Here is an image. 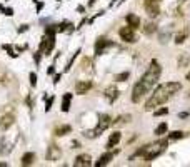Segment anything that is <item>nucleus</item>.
<instances>
[{"label":"nucleus","instance_id":"16","mask_svg":"<svg viewBox=\"0 0 190 167\" xmlns=\"http://www.w3.org/2000/svg\"><path fill=\"white\" fill-rule=\"evenodd\" d=\"M33 162H35V154L33 152H27V154L22 155V160H20L22 165H32Z\"/></svg>","mask_w":190,"mask_h":167},{"label":"nucleus","instance_id":"39","mask_svg":"<svg viewBox=\"0 0 190 167\" xmlns=\"http://www.w3.org/2000/svg\"><path fill=\"white\" fill-rule=\"evenodd\" d=\"M58 2H62V0H58Z\"/></svg>","mask_w":190,"mask_h":167},{"label":"nucleus","instance_id":"36","mask_svg":"<svg viewBox=\"0 0 190 167\" xmlns=\"http://www.w3.org/2000/svg\"><path fill=\"white\" fill-rule=\"evenodd\" d=\"M0 167H7V162H0Z\"/></svg>","mask_w":190,"mask_h":167},{"label":"nucleus","instance_id":"25","mask_svg":"<svg viewBox=\"0 0 190 167\" xmlns=\"http://www.w3.org/2000/svg\"><path fill=\"white\" fill-rule=\"evenodd\" d=\"M167 114H168V109H167V107H162V109H157V110L153 112L155 117H162V115H167Z\"/></svg>","mask_w":190,"mask_h":167},{"label":"nucleus","instance_id":"7","mask_svg":"<svg viewBox=\"0 0 190 167\" xmlns=\"http://www.w3.org/2000/svg\"><path fill=\"white\" fill-rule=\"evenodd\" d=\"M92 89V82L90 80H82V82H77L75 84V92L79 95H84V94H87Z\"/></svg>","mask_w":190,"mask_h":167},{"label":"nucleus","instance_id":"15","mask_svg":"<svg viewBox=\"0 0 190 167\" xmlns=\"http://www.w3.org/2000/svg\"><path fill=\"white\" fill-rule=\"evenodd\" d=\"M120 132H114V134L110 135V139H109V142H107V149H114V147L120 142Z\"/></svg>","mask_w":190,"mask_h":167},{"label":"nucleus","instance_id":"34","mask_svg":"<svg viewBox=\"0 0 190 167\" xmlns=\"http://www.w3.org/2000/svg\"><path fill=\"white\" fill-rule=\"evenodd\" d=\"M60 77H62V73H57V75L53 77V84H58V80H60Z\"/></svg>","mask_w":190,"mask_h":167},{"label":"nucleus","instance_id":"29","mask_svg":"<svg viewBox=\"0 0 190 167\" xmlns=\"http://www.w3.org/2000/svg\"><path fill=\"white\" fill-rule=\"evenodd\" d=\"M0 10L5 13V15H8V17H12V15H13V8H3L2 5H0Z\"/></svg>","mask_w":190,"mask_h":167},{"label":"nucleus","instance_id":"3","mask_svg":"<svg viewBox=\"0 0 190 167\" xmlns=\"http://www.w3.org/2000/svg\"><path fill=\"white\" fill-rule=\"evenodd\" d=\"M112 122H114V120L110 119V115H107V114L100 115V119H99V124H97V127H95L94 130H90V132L87 130L84 135H85V137H90V139H94V137H99V135H100L105 129H109V127L112 125Z\"/></svg>","mask_w":190,"mask_h":167},{"label":"nucleus","instance_id":"10","mask_svg":"<svg viewBox=\"0 0 190 167\" xmlns=\"http://www.w3.org/2000/svg\"><path fill=\"white\" fill-rule=\"evenodd\" d=\"M92 157L89 154H82L79 157H75V160H74V165L75 167H85V165H90L92 164Z\"/></svg>","mask_w":190,"mask_h":167},{"label":"nucleus","instance_id":"30","mask_svg":"<svg viewBox=\"0 0 190 167\" xmlns=\"http://www.w3.org/2000/svg\"><path fill=\"white\" fill-rule=\"evenodd\" d=\"M52 104H53V97H50V99H47V102H45V112H48L52 109Z\"/></svg>","mask_w":190,"mask_h":167},{"label":"nucleus","instance_id":"38","mask_svg":"<svg viewBox=\"0 0 190 167\" xmlns=\"http://www.w3.org/2000/svg\"><path fill=\"white\" fill-rule=\"evenodd\" d=\"M155 2H160V0H155Z\"/></svg>","mask_w":190,"mask_h":167},{"label":"nucleus","instance_id":"35","mask_svg":"<svg viewBox=\"0 0 190 167\" xmlns=\"http://www.w3.org/2000/svg\"><path fill=\"white\" fill-rule=\"evenodd\" d=\"M27 28H28V25H20V28H18V32H20V33H22V32H25V30H27Z\"/></svg>","mask_w":190,"mask_h":167},{"label":"nucleus","instance_id":"5","mask_svg":"<svg viewBox=\"0 0 190 167\" xmlns=\"http://www.w3.org/2000/svg\"><path fill=\"white\" fill-rule=\"evenodd\" d=\"M144 8H145V12H147V15L152 17V18L158 17V13H160V7H158V3L155 2V0H145Z\"/></svg>","mask_w":190,"mask_h":167},{"label":"nucleus","instance_id":"33","mask_svg":"<svg viewBox=\"0 0 190 167\" xmlns=\"http://www.w3.org/2000/svg\"><path fill=\"white\" fill-rule=\"evenodd\" d=\"M53 72H55V68H53V65L47 68V75H53Z\"/></svg>","mask_w":190,"mask_h":167},{"label":"nucleus","instance_id":"23","mask_svg":"<svg viewBox=\"0 0 190 167\" xmlns=\"http://www.w3.org/2000/svg\"><path fill=\"white\" fill-rule=\"evenodd\" d=\"M155 32V25L152 22H149V23H145V27H144V33L145 35H152V33Z\"/></svg>","mask_w":190,"mask_h":167},{"label":"nucleus","instance_id":"28","mask_svg":"<svg viewBox=\"0 0 190 167\" xmlns=\"http://www.w3.org/2000/svg\"><path fill=\"white\" fill-rule=\"evenodd\" d=\"M55 32H57L55 25H50V27H47V28H45V33H47V35H55Z\"/></svg>","mask_w":190,"mask_h":167},{"label":"nucleus","instance_id":"27","mask_svg":"<svg viewBox=\"0 0 190 167\" xmlns=\"http://www.w3.org/2000/svg\"><path fill=\"white\" fill-rule=\"evenodd\" d=\"M3 48H5V50H7L8 53H10V57H13V58H17V53L13 52V48H12V45H7V43H5V45H3Z\"/></svg>","mask_w":190,"mask_h":167},{"label":"nucleus","instance_id":"8","mask_svg":"<svg viewBox=\"0 0 190 167\" xmlns=\"http://www.w3.org/2000/svg\"><path fill=\"white\" fill-rule=\"evenodd\" d=\"M60 155H62V150H60V147H57V145H50L48 147V150H47V160H58L60 159Z\"/></svg>","mask_w":190,"mask_h":167},{"label":"nucleus","instance_id":"26","mask_svg":"<svg viewBox=\"0 0 190 167\" xmlns=\"http://www.w3.org/2000/svg\"><path fill=\"white\" fill-rule=\"evenodd\" d=\"M67 27H70V23L69 22H63V23H60V25H57V32H65Z\"/></svg>","mask_w":190,"mask_h":167},{"label":"nucleus","instance_id":"6","mask_svg":"<svg viewBox=\"0 0 190 167\" xmlns=\"http://www.w3.org/2000/svg\"><path fill=\"white\" fill-rule=\"evenodd\" d=\"M117 152H119V150H115V152H114L112 149H109V152H107V154H104V155H100V157H99V160L95 162V165H97V167H100V165H107V164H109V162L115 157Z\"/></svg>","mask_w":190,"mask_h":167},{"label":"nucleus","instance_id":"13","mask_svg":"<svg viewBox=\"0 0 190 167\" xmlns=\"http://www.w3.org/2000/svg\"><path fill=\"white\" fill-rule=\"evenodd\" d=\"M105 97H107V100H109L110 104H114V102L119 99V89H115L114 85H110L109 89L105 90Z\"/></svg>","mask_w":190,"mask_h":167},{"label":"nucleus","instance_id":"14","mask_svg":"<svg viewBox=\"0 0 190 167\" xmlns=\"http://www.w3.org/2000/svg\"><path fill=\"white\" fill-rule=\"evenodd\" d=\"M125 20H127V25H130L132 28L140 27V18H139V15H135V13H129V15L125 17Z\"/></svg>","mask_w":190,"mask_h":167},{"label":"nucleus","instance_id":"11","mask_svg":"<svg viewBox=\"0 0 190 167\" xmlns=\"http://www.w3.org/2000/svg\"><path fill=\"white\" fill-rule=\"evenodd\" d=\"M112 45V42H109V40H105V38H99L97 40V43H95V55H102V52L105 50V47H110Z\"/></svg>","mask_w":190,"mask_h":167},{"label":"nucleus","instance_id":"21","mask_svg":"<svg viewBox=\"0 0 190 167\" xmlns=\"http://www.w3.org/2000/svg\"><path fill=\"white\" fill-rule=\"evenodd\" d=\"M165 132H167V124H165V122H162V124H158L157 125V129H155V135H163Z\"/></svg>","mask_w":190,"mask_h":167},{"label":"nucleus","instance_id":"2","mask_svg":"<svg viewBox=\"0 0 190 167\" xmlns=\"http://www.w3.org/2000/svg\"><path fill=\"white\" fill-rule=\"evenodd\" d=\"M178 90H182V84L180 82H167V84L158 85L153 94L150 95V99L145 102V110H153L155 107L165 104V102L168 99H172Z\"/></svg>","mask_w":190,"mask_h":167},{"label":"nucleus","instance_id":"12","mask_svg":"<svg viewBox=\"0 0 190 167\" xmlns=\"http://www.w3.org/2000/svg\"><path fill=\"white\" fill-rule=\"evenodd\" d=\"M55 47V35H47L45 37V47H43V53L45 55H50V52Z\"/></svg>","mask_w":190,"mask_h":167},{"label":"nucleus","instance_id":"31","mask_svg":"<svg viewBox=\"0 0 190 167\" xmlns=\"http://www.w3.org/2000/svg\"><path fill=\"white\" fill-rule=\"evenodd\" d=\"M30 85H32V87L37 85V75H35L33 72H30Z\"/></svg>","mask_w":190,"mask_h":167},{"label":"nucleus","instance_id":"32","mask_svg":"<svg viewBox=\"0 0 190 167\" xmlns=\"http://www.w3.org/2000/svg\"><path fill=\"white\" fill-rule=\"evenodd\" d=\"M40 53H42V52L38 50V52L35 53V55H33V58H35V63H40Z\"/></svg>","mask_w":190,"mask_h":167},{"label":"nucleus","instance_id":"18","mask_svg":"<svg viewBox=\"0 0 190 167\" xmlns=\"http://www.w3.org/2000/svg\"><path fill=\"white\" fill-rule=\"evenodd\" d=\"M188 37V28H185L183 32H180L177 37H175V43H177V45H180V43H183L185 42V38Z\"/></svg>","mask_w":190,"mask_h":167},{"label":"nucleus","instance_id":"37","mask_svg":"<svg viewBox=\"0 0 190 167\" xmlns=\"http://www.w3.org/2000/svg\"><path fill=\"white\" fill-rule=\"evenodd\" d=\"M187 80H188V82H190V72H188V73H187Z\"/></svg>","mask_w":190,"mask_h":167},{"label":"nucleus","instance_id":"4","mask_svg":"<svg viewBox=\"0 0 190 167\" xmlns=\"http://www.w3.org/2000/svg\"><path fill=\"white\" fill-rule=\"evenodd\" d=\"M135 28H132L130 25H127V27H122L120 30H119V35L120 38L124 42H129V43H134V42H137V37H135Z\"/></svg>","mask_w":190,"mask_h":167},{"label":"nucleus","instance_id":"19","mask_svg":"<svg viewBox=\"0 0 190 167\" xmlns=\"http://www.w3.org/2000/svg\"><path fill=\"white\" fill-rule=\"evenodd\" d=\"M183 137H185L183 132L175 130V132H172V134H168V135H167V139H168V140H178V139H183Z\"/></svg>","mask_w":190,"mask_h":167},{"label":"nucleus","instance_id":"9","mask_svg":"<svg viewBox=\"0 0 190 167\" xmlns=\"http://www.w3.org/2000/svg\"><path fill=\"white\" fill-rule=\"evenodd\" d=\"M13 122H15V117H13V114H5L2 119H0V129H2V130L10 129V127L13 125Z\"/></svg>","mask_w":190,"mask_h":167},{"label":"nucleus","instance_id":"17","mask_svg":"<svg viewBox=\"0 0 190 167\" xmlns=\"http://www.w3.org/2000/svg\"><path fill=\"white\" fill-rule=\"evenodd\" d=\"M70 100H72V94L67 92L62 99V112H69L70 110Z\"/></svg>","mask_w":190,"mask_h":167},{"label":"nucleus","instance_id":"24","mask_svg":"<svg viewBox=\"0 0 190 167\" xmlns=\"http://www.w3.org/2000/svg\"><path fill=\"white\" fill-rule=\"evenodd\" d=\"M129 77H130V72H122V73H119V75H115V80L117 82H125Z\"/></svg>","mask_w":190,"mask_h":167},{"label":"nucleus","instance_id":"22","mask_svg":"<svg viewBox=\"0 0 190 167\" xmlns=\"http://www.w3.org/2000/svg\"><path fill=\"white\" fill-rule=\"evenodd\" d=\"M130 119H132L130 115H120V117H117V119H115L114 122H112V124H115V125H122V124H125V122H127V120H130Z\"/></svg>","mask_w":190,"mask_h":167},{"label":"nucleus","instance_id":"1","mask_svg":"<svg viewBox=\"0 0 190 167\" xmlns=\"http://www.w3.org/2000/svg\"><path fill=\"white\" fill-rule=\"evenodd\" d=\"M160 73H162V67L157 60H152L150 62V67L147 68V72L140 77V80L134 85V90H132V102H140L144 95H147L150 90L155 87V84L160 78Z\"/></svg>","mask_w":190,"mask_h":167},{"label":"nucleus","instance_id":"20","mask_svg":"<svg viewBox=\"0 0 190 167\" xmlns=\"http://www.w3.org/2000/svg\"><path fill=\"white\" fill-rule=\"evenodd\" d=\"M70 130H72V127H70V125H63V127H58V129L55 130V135H58V137H60V135H67V134H69Z\"/></svg>","mask_w":190,"mask_h":167}]
</instances>
